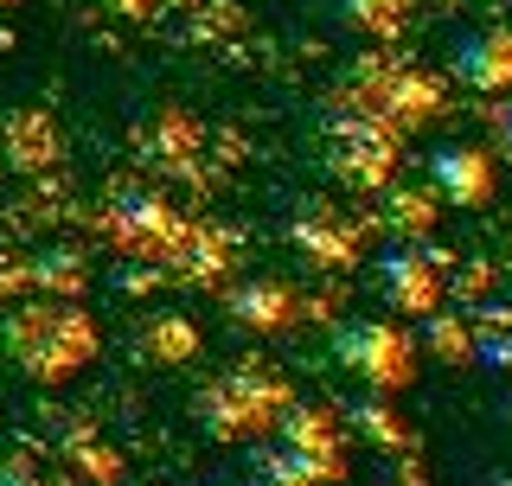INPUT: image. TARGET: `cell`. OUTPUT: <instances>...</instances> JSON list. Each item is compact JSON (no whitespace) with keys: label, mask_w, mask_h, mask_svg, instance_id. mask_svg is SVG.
<instances>
[{"label":"cell","mask_w":512,"mask_h":486,"mask_svg":"<svg viewBox=\"0 0 512 486\" xmlns=\"http://www.w3.org/2000/svg\"><path fill=\"white\" fill-rule=\"evenodd\" d=\"M346 160H352L346 173L359 186H384V180H391L397 148H391V135H384V128H346Z\"/></svg>","instance_id":"ba28073f"},{"label":"cell","mask_w":512,"mask_h":486,"mask_svg":"<svg viewBox=\"0 0 512 486\" xmlns=\"http://www.w3.org/2000/svg\"><path fill=\"white\" fill-rule=\"evenodd\" d=\"M378 288L397 314H436V295H442V269L429 263L423 250H391L378 263Z\"/></svg>","instance_id":"5b68a950"},{"label":"cell","mask_w":512,"mask_h":486,"mask_svg":"<svg viewBox=\"0 0 512 486\" xmlns=\"http://www.w3.org/2000/svg\"><path fill=\"white\" fill-rule=\"evenodd\" d=\"M231 314L244 320L250 333H282V327H295V295H288L282 282H244L231 295Z\"/></svg>","instance_id":"52a82bcc"},{"label":"cell","mask_w":512,"mask_h":486,"mask_svg":"<svg viewBox=\"0 0 512 486\" xmlns=\"http://www.w3.org/2000/svg\"><path fill=\"white\" fill-rule=\"evenodd\" d=\"M333 467H340V442H333V429L320 423V416H308V410L282 416V442L263 455L269 486H327Z\"/></svg>","instance_id":"7a4b0ae2"},{"label":"cell","mask_w":512,"mask_h":486,"mask_svg":"<svg viewBox=\"0 0 512 486\" xmlns=\"http://www.w3.org/2000/svg\"><path fill=\"white\" fill-rule=\"evenodd\" d=\"M500 148H506V160H512V103L500 109Z\"/></svg>","instance_id":"30bf717a"},{"label":"cell","mask_w":512,"mask_h":486,"mask_svg":"<svg viewBox=\"0 0 512 486\" xmlns=\"http://www.w3.org/2000/svg\"><path fill=\"white\" fill-rule=\"evenodd\" d=\"M269 416H276V384L250 378V371L224 378L218 391L205 397V423H212V435H250V429H263Z\"/></svg>","instance_id":"277c9868"},{"label":"cell","mask_w":512,"mask_h":486,"mask_svg":"<svg viewBox=\"0 0 512 486\" xmlns=\"http://www.w3.org/2000/svg\"><path fill=\"white\" fill-rule=\"evenodd\" d=\"M468 327H474V352H480V359L512 378V307H500V314H480V320H468Z\"/></svg>","instance_id":"9c48e42d"},{"label":"cell","mask_w":512,"mask_h":486,"mask_svg":"<svg viewBox=\"0 0 512 486\" xmlns=\"http://www.w3.org/2000/svg\"><path fill=\"white\" fill-rule=\"evenodd\" d=\"M429 186L442 192V205L474 212V205H487V192H493V154H480L474 141H442V148L429 154Z\"/></svg>","instance_id":"3957f363"},{"label":"cell","mask_w":512,"mask_h":486,"mask_svg":"<svg viewBox=\"0 0 512 486\" xmlns=\"http://www.w3.org/2000/svg\"><path fill=\"white\" fill-rule=\"evenodd\" d=\"M333 359L372 391H404L416 378V339L404 327H391V320H346L333 333Z\"/></svg>","instance_id":"6da1fadb"},{"label":"cell","mask_w":512,"mask_h":486,"mask_svg":"<svg viewBox=\"0 0 512 486\" xmlns=\"http://www.w3.org/2000/svg\"><path fill=\"white\" fill-rule=\"evenodd\" d=\"M455 71L468 77L474 90H512V26L468 32V39L455 45Z\"/></svg>","instance_id":"8992f818"}]
</instances>
